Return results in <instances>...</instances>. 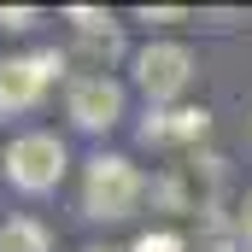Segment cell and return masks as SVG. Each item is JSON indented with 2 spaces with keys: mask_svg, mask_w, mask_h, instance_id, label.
<instances>
[{
  "mask_svg": "<svg viewBox=\"0 0 252 252\" xmlns=\"http://www.w3.org/2000/svg\"><path fill=\"white\" fill-rule=\"evenodd\" d=\"M35 12H0V30H30Z\"/></svg>",
  "mask_w": 252,
  "mask_h": 252,
  "instance_id": "obj_10",
  "label": "cell"
},
{
  "mask_svg": "<svg viewBox=\"0 0 252 252\" xmlns=\"http://www.w3.org/2000/svg\"><path fill=\"white\" fill-rule=\"evenodd\" d=\"M64 106H70L76 129H112L124 118V88L112 76H76L70 94H64Z\"/></svg>",
  "mask_w": 252,
  "mask_h": 252,
  "instance_id": "obj_5",
  "label": "cell"
},
{
  "mask_svg": "<svg viewBox=\"0 0 252 252\" xmlns=\"http://www.w3.org/2000/svg\"><path fill=\"white\" fill-rule=\"evenodd\" d=\"M235 229H241V241H252V188H247V199H241V217H235Z\"/></svg>",
  "mask_w": 252,
  "mask_h": 252,
  "instance_id": "obj_9",
  "label": "cell"
},
{
  "mask_svg": "<svg viewBox=\"0 0 252 252\" xmlns=\"http://www.w3.org/2000/svg\"><path fill=\"white\" fill-rule=\"evenodd\" d=\"M6 176L24 193H47L64 176V141L59 135H18L6 147Z\"/></svg>",
  "mask_w": 252,
  "mask_h": 252,
  "instance_id": "obj_2",
  "label": "cell"
},
{
  "mask_svg": "<svg viewBox=\"0 0 252 252\" xmlns=\"http://www.w3.org/2000/svg\"><path fill=\"white\" fill-rule=\"evenodd\" d=\"M129 252H188L182 247V235H170V229H158V235H141Z\"/></svg>",
  "mask_w": 252,
  "mask_h": 252,
  "instance_id": "obj_8",
  "label": "cell"
},
{
  "mask_svg": "<svg viewBox=\"0 0 252 252\" xmlns=\"http://www.w3.org/2000/svg\"><path fill=\"white\" fill-rule=\"evenodd\" d=\"M211 129V112L205 106H176V112H158L153 124H141V141L164 147V141H205Z\"/></svg>",
  "mask_w": 252,
  "mask_h": 252,
  "instance_id": "obj_6",
  "label": "cell"
},
{
  "mask_svg": "<svg viewBox=\"0 0 252 252\" xmlns=\"http://www.w3.org/2000/svg\"><path fill=\"white\" fill-rule=\"evenodd\" d=\"M141 193H147V182L135 176L129 158H94L88 182H82V211L88 217H129Z\"/></svg>",
  "mask_w": 252,
  "mask_h": 252,
  "instance_id": "obj_1",
  "label": "cell"
},
{
  "mask_svg": "<svg viewBox=\"0 0 252 252\" xmlns=\"http://www.w3.org/2000/svg\"><path fill=\"white\" fill-rule=\"evenodd\" d=\"M135 82H141L153 100H176L193 82V53L182 41H153V47L135 53Z\"/></svg>",
  "mask_w": 252,
  "mask_h": 252,
  "instance_id": "obj_4",
  "label": "cell"
},
{
  "mask_svg": "<svg viewBox=\"0 0 252 252\" xmlns=\"http://www.w3.org/2000/svg\"><path fill=\"white\" fill-rule=\"evenodd\" d=\"M88 252H112V247H88Z\"/></svg>",
  "mask_w": 252,
  "mask_h": 252,
  "instance_id": "obj_11",
  "label": "cell"
},
{
  "mask_svg": "<svg viewBox=\"0 0 252 252\" xmlns=\"http://www.w3.org/2000/svg\"><path fill=\"white\" fill-rule=\"evenodd\" d=\"M64 70V53H24V59H0V112H30L41 106V94L53 88Z\"/></svg>",
  "mask_w": 252,
  "mask_h": 252,
  "instance_id": "obj_3",
  "label": "cell"
},
{
  "mask_svg": "<svg viewBox=\"0 0 252 252\" xmlns=\"http://www.w3.org/2000/svg\"><path fill=\"white\" fill-rule=\"evenodd\" d=\"M0 252H47V229L35 217H12L0 223Z\"/></svg>",
  "mask_w": 252,
  "mask_h": 252,
  "instance_id": "obj_7",
  "label": "cell"
}]
</instances>
